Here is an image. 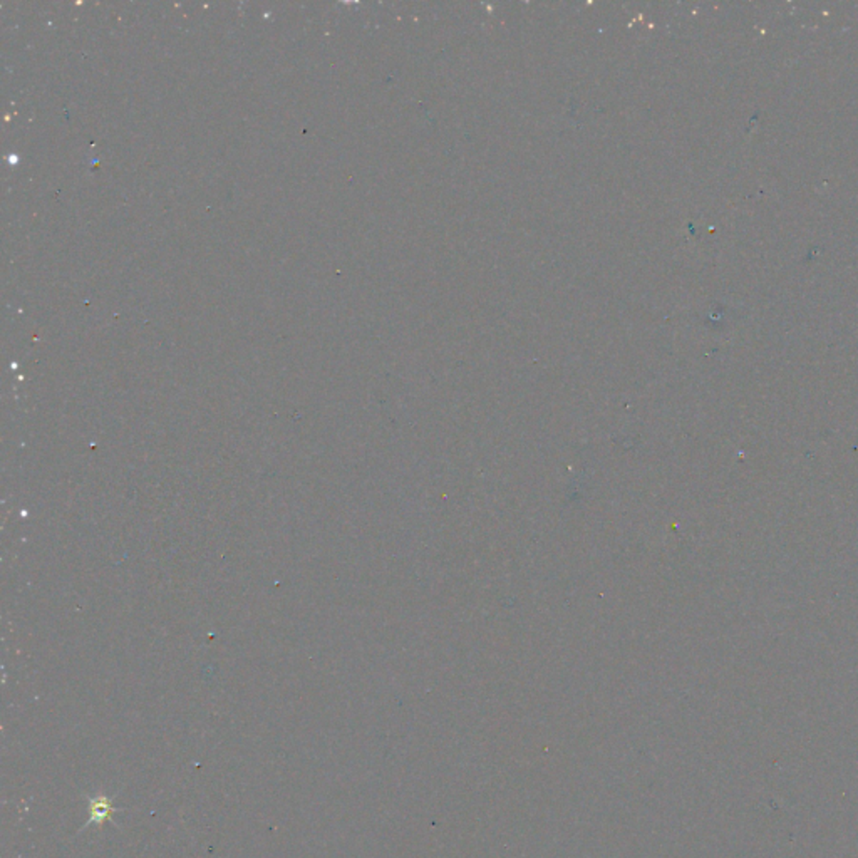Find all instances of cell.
<instances>
[{"label": "cell", "instance_id": "1", "mask_svg": "<svg viewBox=\"0 0 858 858\" xmlns=\"http://www.w3.org/2000/svg\"><path fill=\"white\" fill-rule=\"evenodd\" d=\"M114 811H116V808L113 805V800L107 798V796H96V798L89 800V823L101 825V823L111 819Z\"/></svg>", "mask_w": 858, "mask_h": 858}]
</instances>
